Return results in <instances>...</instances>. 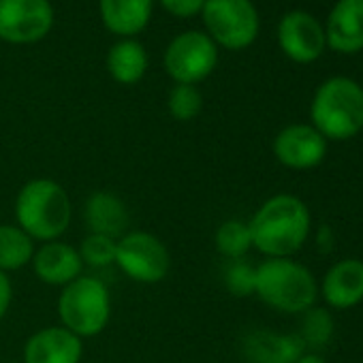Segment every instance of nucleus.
Returning a JSON list of instances; mask_svg holds the SVG:
<instances>
[{
  "label": "nucleus",
  "instance_id": "nucleus-1",
  "mask_svg": "<svg viewBox=\"0 0 363 363\" xmlns=\"http://www.w3.org/2000/svg\"><path fill=\"white\" fill-rule=\"evenodd\" d=\"M252 248L267 259H291L308 242L312 216L308 206L289 193L274 195L248 220Z\"/></svg>",
  "mask_w": 363,
  "mask_h": 363
},
{
  "label": "nucleus",
  "instance_id": "nucleus-2",
  "mask_svg": "<svg viewBox=\"0 0 363 363\" xmlns=\"http://www.w3.org/2000/svg\"><path fill=\"white\" fill-rule=\"evenodd\" d=\"M73 203L62 184L50 177L30 179L16 197V225L35 242L60 240L71 227Z\"/></svg>",
  "mask_w": 363,
  "mask_h": 363
},
{
  "label": "nucleus",
  "instance_id": "nucleus-3",
  "mask_svg": "<svg viewBox=\"0 0 363 363\" xmlns=\"http://www.w3.org/2000/svg\"><path fill=\"white\" fill-rule=\"evenodd\" d=\"M310 124L327 141H348L363 130V88L344 75L323 82L310 103Z\"/></svg>",
  "mask_w": 363,
  "mask_h": 363
},
{
  "label": "nucleus",
  "instance_id": "nucleus-4",
  "mask_svg": "<svg viewBox=\"0 0 363 363\" xmlns=\"http://www.w3.org/2000/svg\"><path fill=\"white\" fill-rule=\"evenodd\" d=\"M255 295L278 312L303 314L318 301V282L295 259H265L257 267Z\"/></svg>",
  "mask_w": 363,
  "mask_h": 363
},
{
  "label": "nucleus",
  "instance_id": "nucleus-5",
  "mask_svg": "<svg viewBox=\"0 0 363 363\" xmlns=\"http://www.w3.org/2000/svg\"><path fill=\"white\" fill-rule=\"evenodd\" d=\"M58 318L62 327L82 340L103 333L111 318V295L105 282L82 274L77 280L62 286L58 297Z\"/></svg>",
  "mask_w": 363,
  "mask_h": 363
},
{
  "label": "nucleus",
  "instance_id": "nucleus-6",
  "mask_svg": "<svg viewBox=\"0 0 363 363\" xmlns=\"http://www.w3.org/2000/svg\"><path fill=\"white\" fill-rule=\"evenodd\" d=\"M201 16L208 37L225 50H246L259 35V13L250 0H206Z\"/></svg>",
  "mask_w": 363,
  "mask_h": 363
},
{
  "label": "nucleus",
  "instance_id": "nucleus-7",
  "mask_svg": "<svg viewBox=\"0 0 363 363\" xmlns=\"http://www.w3.org/2000/svg\"><path fill=\"white\" fill-rule=\"evenodd\" d=\"M126 278L139 284H156L169 276L171 255L160 238L147 231H128L118 240L116 263Z\"/></svg>",
  "mask_w": 363,
  "mask_h": 363
},
{
  "label": "nucleus",
  "instance_id": "nucleus-8",
  "mask_svg": "<svg viewBox=\"0 0 363 363\" xmlns=\"http://www.w3.org/2000/svg\"><path fill=\"white\" fill-rule=\"evenodd\" d=\"M218 62L216 43L199 30L177 35L164 52V69L175 84H191L208 79Z\"/></svg>",
  "mask_w": 363,
  "mask_h": 363
},
{
  "label": "nucleus",
  "instance_id": "nucleus-9",
  "mask_svg": "<svg viewBox=\"0 0 363 363\" xmlns=\"http://www.w3.org/2000/svg\"><path fill=\"white\" fill-rule=\"evenodd\" d=\"M54 26L50 0H0V39L26 45L41 41Z\"/></svg>",
  "mask_w": 363,
  "mask_h": 363
},
{
  "label": "nucleus",
  "instance_id": "nucleus-10",
  "mask_svg": "<svg viewBox=\"0 0 363 363\" xmlns=\"http://www.w3.org/2000/svg\"><path fill=\"white\" fill-rule=\"evenodd\" d=\"M276 160L293 171L318 167L327 156V139L312 124H289L272 143Z\"/></svg>",
  "mask_w": 363,
  "mask_h": 363
},
{
  "label": "nucleus",
  "instance_id": "nucleus-11",
  "mask_svg": "<svg viewBox=\"0 0 363 363\" xmlns=\"http://www.w3.org/2000/svg\"><path fill=\"white\" fill-rule=\"evenodd\" d=\"M280 50L299 65H310L327 48L325 26L308 11H289L278 24Z\"/></svg>",
  "mask_w": 363,
  "mask_h": 363
},
{
  "label": "nucleus",
  "instance_id": "nucleus-12",
  "mask_svg": "<svg viewBox=\"0 0 363 363\" xmlns=\"http://www.w3.org/2000/svg\"><path fill=\"white\" fill-rule=\"evenodd\" d=\"M84 340L62 325L35 331L24 344V363H79Z\"/></svg>",
  "mask_w": 363,
  "mask_h": 363
},
{
  "label": "nucleus",
  "instance_id": "nucleus-13",
  "mask_svg": "<svg viewBox=\"0 0 363 363\" xmlns=\"http://www.w3.org/2000/svg\"><path fill=\"white\" fill-rule=\"evenodd\" d=\"M329 310H350L363 301V261L348 257L335 261L318 286Z\"/></svg>",
  "mask_w": 363,
  "mask_h": 363
},
{
  "label": "nucleus",
  "instance_id": "nucleus-14",
  "mask_svg": "<svg viewBox=\"0 0 363 363\" xmlns=\"http://www.w3.org/2000/svg\"><path fill=\"white\" fill-rule=\"evenodd\" d=\"M35 276L50 286H67L84 274V261L79 250L67 242H45L35 250L30 261Z\"/></svg>",
  "mask_w": 363,
  "mask_h": 363
},
{
  "label": "nucleus",
  "instance_id": "nucleus-15",
  "mask_svg": "<svg viewBox=\"0 0 363 363\" xmlns=\"http://www.w3.org/2000/svg\"><path fill=\"white\" fill-rule=\"evenodd\" d=\"M327 48L340 54L363 50V0H337L325 26Z\"/></svg>",
  "mask_w": 363,
  "mask_h": 363
},
{
  "label": "nucleus",
  "instance_id": "nucleus-16",
  "mask_svg": "<svg viewBox=\"0 0 363 363\" xmlns=\"http://www.w3.org/2000/svg\"><path fill=\"white\" fill-rule=\"evenodd\" d=\"M84 223L90 233L120 240L124 233H128L130 214L118 195L109 191H96L84 203Z\"/></svg>",
  "mask_w": 363,
  "mask_h": 363
},
{
  "label": "nucleus",
  "instance_id": "nucleus-17",
  "mask_svg": "<svg viewBox=\"0 0 363 363\" xmlns=\"http://www.w3.org/2000/svg\"><path fill=\"white\" fill-rule=\"evenodd\" d=\"M306 352L299 333L252 331L244 340V354L250 363H295Z\"/></svg>",
  "mask_w": 363,
  "mask_h": 363
},
{
  "label": "nucleus",
  "instance_id": "nucleus-18",
  "mask_svg": "<svg viewBox=\"0 0 363 363\" xmlns=\"http://www.w3.org/2000/svg\"><path fill=\"white\" fill-rule=\"evenodd\" d=\"M152 5L154 0H99L105 28L120 37L141 33L152 18Z\"/></svg>",
  "mask_w": 363,
  "mask_h": 363
},
{
  "label": "nucleus",
  "instance_id": "nucleus-19",
  "mask_svg": "<svg viewBox=\"0 0 363 363\" xmlns=\"http://www.w3.org/2000/svg\"><path fill=\"white\" fill-rule=\"evenodd\" d=\"M107 71L118 84L133 86L141 82L147 71V52L141 43L122 39L107 54Z\"/></svg>",
  "mask_w": 363,
  "mask_h": 363
},
{
  "label": "nucleus",
  "instance_id": "nucleus-20",
  "mask_svg": "<svg viewBox=\"0 0 363 363\" xmlns=\"http://www.w3.org/2000/svg\"><path fill=\"white\" fill-rule=\"evenodd\" d=\"M37 242L18 225H0V272H18L30 265Z\"/></svg>",
  "mask_w": 363,
  "mask_h": 363
},
{
  "label": "nucleus",
  "instance_id": "nucleus-21",
  "mask_svg": "<svg viewBox=\"0 0 363 363\" xmlns=\"http://www.w3.org/2000/svg\"><path fill=\"white\" fill-rule=\"evenodd\" d=\"M214 246L218 250L220 257L229 259V261H240L244 259L250 248H252V235H250V227L244 220L231 218L225 220L214 235Z\"/></svg>",
  "mask_w": 363,
  "mask_h": 363
},
{
  "label": "nucleus",
  "instance_id": "nucleus-22",
  "mask_svg": "<svg viewBox=\"0 0 363 363\" xmlns=\"http://www.w3.org/2000/svg\"><path fill=\"white\" fill-rule=\"evenodd\" d=\"M335 333V320L329 308H320V306H312L310 310H306L301 314V329H299V337L303 340L306 346L318 348L329 344V340Z\"/></svg>",
  "mask_w": 363,
  "mask_h": 363
},
{
  "label": "nucleus",
  "instance_id": "nucleus-23",
  "mask_svg": "<svg viewBox=\"0 0 363 363\" xmlns=\"http://www.w3.org/2000/svg\"><path fill=\"white\" fill-rule=\"evenodd\" d=\"M167 109L173 120L191 122L203 109V96L197 86L191 84H175L167 96Z\"/></svg>",
  "mask_w": 363,
  "mask_h": 363
},
{
  "label": "nucleus",
  "instance_id": "nucleus-24",
  "mask_svg": "<svg viewBox=\"0 0 363 363\" xmlns=\"http://www.w3.org/2000/svg\"><path fill=\"white\" fill-rule=\"evenodd\" d=\"M116 246H118V240L96 235V233H88L82 240L77 250H79V257H82L84 265L109 267V265L116 263Z\"/></svg>",
  "mask_w": 363,
  "mask_h": 363
},
{
  "label": "nucleus",
  "instance_id": "nucleus-25",
  "mask_svg": "<svg viewBox=\"0 0 363 363\" xmlns=\"http://www.w3.org/2000/svg\"><path fill=\"white\" fill-rule=\"evenodd\" d=\"M255 278H257V267H252L244 259L231 261L229 267L225 269V286L233 297L255 295Z\"/></svg>",
  "mask_w": 363,
  "mask_h": 363
},
{
  "label": "nucleus",
  "instance_id": "nucleus-26",
  "mask_svg": "<svg viewBox=\"0 0 363 363\" xmlns=\"http://www.w3.org/2000/svg\"><path fill=\"white\" fill-rule=\"evenodd\" d=\"M160 5L175 18H195L203 11L206 0H160Z\"/></svg>",
  "mask_w": 363,
  "mask_h": 363
},
{
  "label": "nucleus",
  "instance_id": "nucleus-27",
  "mask_svg": "<svg viewBox=\"0 0 363 363\" xmlns=\"http://www.w3.org/2000/svg\"><path fill=\"white\" fill-rule=\"evenodd\" d=\"M11 301H13V284H11V278L0 272V323L7 316L9 308H11Z\"/></svg>",
  "mask_w": 363,
  "mask_h": 363
},
{
  "label": "nucleus",
  "instance_id": "nucleus-28",
  "mask_svg": "<svg viewBox=\"0 0 363 363\" xmlns=\"http://www.w3.org/2000/svg\"><path fill=\"white\" fill-rule=\"evenodd\" d=\"M295 363H327V361H325V357H320L316 352H303Z\"/></svg>",
  "mask_w": 363,
  "mask_h": 363
},
{
  "label": "nucleus",
  "instance_id": "nucleus-29",
  "mask_svg": "<svg viewBox=\"0 0 363 363\" xmlns=\"http://www.w3.org/2000/svg\"><path fill=\"white\" fill-rule=\"evenodd\" d=\"M22 363H24V361H22Z\"/></svg>",
  "mask_w": 363,
  "mask_h": 363
}]
</instances>
